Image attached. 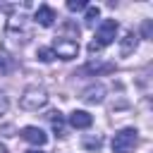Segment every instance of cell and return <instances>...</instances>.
Masks as SVG:
<instances>
[{
	"instance_id": "3957f363",
	"label": "cell",
	"mask_w": 153,
	"mask_h": 153,
	"mask_svg": "<svg viewBox=\"0 0 153 153\" xmlns=\"http://www.w3.org/2000/svg\"><path fill=\"white\" fill-rule=\"evenodd\" d=\"M50 50L55 57L60 60H72L79 55V41L72 38V36H57L53 43H50Z\"/></svg>"
},
{
	"instance_id": "2e32d148",
	"label": "cell",
	"mask_w": 153,
	"mask_h": 153,
	"mask_svg": "<svg viewBox=\"0 0 153 153\" xmlns=\"http://www.w3.org/2000/svg\"><path fill=\"white\" fill-rule=\"evenodd\" d=\"M86 7H88V5H86L84 0H69V2H67V10H69V12H79V10H86Z\"/></svg>"
},
{
	"instance_id": "7c38bea8",
	"label": "cell",
	"mask_w": 153,
	"mask_h": 153,
	"mask_svg": "<svg viewBox=\"0 0 153 153\" xmlns=\"http://www.w3.org/2000/svg\"><path fill=\"white\" fill-rule=\"evenodd\" d=\"M112 69H115L112 62H88V65H86V72H96V74H100V72H112Z\"/></svg>"
},
{
	"instance_id": "52a82bcc",
	"label": "cell",
	"mask_w": 153,
	"mask_h": 153,
	"mask_svg": "<svg viewBox=\"0 0 153 153\" xmlns=\"http://www.w3.org/2000/svg\"><path fill=\"white\" fill-rule=\"evenodd\" d=\"M22 139H24V141H29V143H33V146H45V141H48L45 131H43L41 127H33V124L22 129Z\"/></svg>"
},
{
	"instance_id": "ba28073f",
	"label": "cell",
	"mask_w": 153,
	"mask_h": 153,
	"mask_svg": "<svg viewBox=\"0 0 153 153\" xmlns=\"http://www.w3.org/2000/svg\"><path fill=\"white\" fill-rule=\"evenodd\" d=\"M33 19H36L41 26H53V24H55V19H57V12H55L50 5H38V10H36Z\"/></svg>"
},
{
	"instance_id": "5b68a950",
	"label": "cell",
	"mask_w": 153,
	"mask_h": 153,
	"mask_svg": "<svg viewBox=\"0 0 153 153\" xmlns=\"http://www.w3.org/2000/svg\"><path fill=\"white\" fill-rule=\"evenodd\" d=\"M5 36H7V38H14V45H22V43H26V38L31 36L26 17H24V14H19V17H12V19H10V24H7V33H5Z\"/></svg>"
},
{
	"instance_id": "6da1fadb",
	"label": "cell",
	"mask_w": 153,
	"mask_h": 153,
	"mask_svg": "<svg viewBox=\"0 0 153 153\" xmlns=\"http://www.w3.org/2000/svg\"><path fill=\"white\" fill-rule=\"evenodd\" d=\"M117 31H120V24H117L115 19H103L100 26H98L96 33H93V41L88 43V53H100L103 48H108L110 43H115Z\"/></svg>"
},
{
	"instance_id": "8992f818",
	"label": "cell",
	"mask_w": 153,
	"mask_h": 153,
	"mask_svg": "<svg viewBox=\"0 0 153 153\" xmlns=\"http://www.w3.org/2000/svg\"><path fill=\"white\" fill-rule=\"evenodd\" d=\"M67 122H69V127H74V129H88V127L93 124V117H91L86 110H74V112L67 115Z\"/></svg>"
},
{
	"instance_id": "277c9868",
	"label": "cell",
	"mask_w": 153,
	"mask_h": 153,
	"mask_svg": "<svg viewBox=\"0 0 153 153\" xmlns=\"http://www.w3.org/2000/svg\"><path fill=\"white\" fill-rule=\"evenodd\" d=\"M45 103H48V91L43 86H29L24 96L19 98V105L24 110H41Z\"/></svg>"
},
{
	"instance_id": "7a4b0ae2",
	"label": "cell",
	"mask_w": 153,
	"mask_h": 153,
	"mask_svg": "<svg viewBox=\"0 0 153 153\" xmlns=\"http://www.w3.org/2000/svg\"><path fill=\"white\" fill-rule=\"evenodd\" d=\"M139 143V131L134 127H127V129H120L115 136H112V153H131Z\"/></svg>"
},
{
	"instance_id": "8fae6325",
	"label": "cell",
	"mask_w": 153,
	"mask_h": 153,
	"mask_svg": "<svg viewBox=\"0 0 153 153\" xmlns=\"http://www.w3.org/2000/svg\"><path fill=\"white\" fill-rule=\"evenodd\" d=\"M103 96H105V88H103V86H91V88H86V91H84V96H81V98H84L86 103H100V100H103Z\"/></svg>"
},
{
	"instance_id": "ac0fdd59",
	"label": "cell",
	"mask_w": 153,
	"mask_h": 153,
	"mask_svg": "<svg viewBox=\"0 0 153 153\" xmlns=\"http://www.w3.org/2000/svg\"><path fill=\"white\" fill-rule=\"evenodd\" d=\"M0 153H5V148H2V146H0Z\"/></svg>"
},
{
	"instance_id": "5bb4252c",
	"label": "cell",
	"mask_w": 153,
	"mask_h": 153,
	"mask_svg": "<svg viewBox=\"0 0 153 153\" xmlns=\"http://www.w3.org/2000/svg\"><path fill=\"white\" fill-rule=\"evenodd\" d=\"M36 57H38L41 62H53V60H55V55H53L50 48H38V50H36Z\"/></svg>"
},
{
	"instance_id": "9c48e42d",
	"label": "cell",
	"mask_w": 153,
	"mask_h": 153,
	"mask_svg": "<svg viewBox=\"0 0 153 153\" xmlns=\"http://www.w3.org/2000/svg\"><path fill=\"white\" fill-rule=\"evenodd\" d=\"M45 117H48V122H50L55 136H62V134H65V117H62V112H60V110H50Z\"/></svg>"
},
{
	"instance_id": "d6986e66",
	"label": "cell",
	"mask_w": 153,
	"mask_h": 153,
	"mask_svg": "<svg viewBox=\"0 0 153 153\" xmlns=\"http://www.w3.org/2000/svg\"><path fill=\"white\" fill-rule=\"evenodd\" d=\"M0 67H2V60H0Z\"/></svg>"
},
{
	"instance_id": "4fadbf2b",
	"label": "cell",
	"mask_w": 153,
	"mask_h": 153,
	"mask_svg": "<svg viewBox=\"0 0 153 153\" xmlns=\"http://www.w3.org/2000/svg\"><path fill=\"white\" fill-rule=\"evenodd\" d=\"M103 146V139L100 136H86L84 139V148H88V151H98Z\"/></svg>"
},
{
	"instance_id": "e0dca14e",
	"label": "cell",
	"mask_w": 153,
	"mask_h": 153,
	"mask_svg": "<svg viewBox=\"0 0 153 153\" xmlns=\"http://www.w3.org/2000/svg\"><path fill=\"white\" fill-rule=\"evenodd\" d=\"M2 110H5V100H0V112H2Z\"/></svg>"
},
{
	"instance_id": "30bf717a",
	"label": "cell",
	"mask_w": 153,
	"mask_h": 153,
	"mask_svg": "<svg viewBox=\"0 0 153 153\" xmlns=\"http://www.w3.org/2000/svg\"><path fill=\"white\" fill-rule=\"evenodd\" d=\"M136 41H139V36H136L134 31H127L124 38H122V43H120V53H122V55H129V53L136 48Z\"/></svg>"
},
{
	"instance_id": "9a60e30c",
	"label": "cell",
	"mask_w": 153,
	"mask_h": 153,
	"mask_svg": "<svg viewBox=\"0 0 153 153\" xmlns=\"http://www.w3.org/2000/svg\"><path fill=\"white\" fill-rule=\"evenodd\" d=\"M98 14H100V10H98L96 5H88V7H86V17H84L86 24H93V22L98 19Z\"/></svg>"
}]
</instances>
